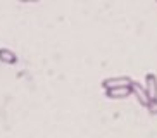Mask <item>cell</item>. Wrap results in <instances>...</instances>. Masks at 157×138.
I'll return each instance as SVG.
<instances>
[{"label": "cell", "mask_w": 157, "mask_h": 138, "mask_svg": "<svg viewBox=\"0 0 157 138\" xmlns=\"http://www.w3.org/2000/svg\"><path fill=\"white\" fill-rule=\"evenodd\" d=\"M131 93H133L135 98L138 100L140 105L145 107V109H147L148 104L152 102V98L148 97V93H147V90H145V86H143L142 83H138V81H133V83H131Z\"/></svg>", "instance_id": "cell-1"}, {"label": "cell", "mask_w": 157, "mask_h": 138, "mask_svg": "<svg viewBox=\"0 0 157 138\" xmlns=\"http://www.w3.org/2000/svg\"><path fill=\"white\" fill-rule=\"evenodd\" d=\"M145 90H147V93H148V97L150 98H157V76L154 73H148L147 76H145Z\"/></svg>", "instance_id": "cell-4"}, {"label": "cell", "mask_w": 157, "mask_h": 138, "mask_svg": "<svg viewBox=\"0 0 157 138\" xmlns=\"http://www.w3.org/2000/svg\"><path fill=\"white\" fill-rule=\"evenodd\" d=\"M147 110H148V114H152V116H155V114H157V98H154V100L150 102V104H148Z\"/></svg>", "instance_id": "cell-6"}, {"label": "cell", "mask_w": 157, "mask_h": 138, "mask_svg": "<svg viewBox=\"0 0 157 138\" xmlns=\"http://www.w3.org/2000/svg\"><path fill=\"white\" fill-rule=\"evenodd\" d=\"M133 81H135V79H131L129 76H114V78H105V79H102V88H104V92H105V90H111V88L131 85Z\"/></svg>", "instance_id": "cell-2"}, {"label": "cell", "mask_w": 157, "mask_h": 138, "mask_svg": "<svg viewBox=\"0 0 157 138\" xmlns=\"http://www.w3.org/2000/svg\"><path fill=\"white\" fill-rule=\"evenodd\" d=\"M129 95H133V93H131V85L105 90V97H107V98H126V97H129Z\"/></svg>", "instance_id": "cell-3"}, {"label": "cell", "mask_w": 157, "mask_h": 138, "mask_svg": "<svg viewBox=\"0 0 157 138\" xmlns=\"http://www.w3.org/2000/svg\"><path fill=\"white\" fill-rule=\"evenodd\" d=\"M0 62H2V64L12 66V64H16V62H17V55H16L14 50L2 47V48H0Z\"/></svg>", "instance_id": "cell-5"}]
</instances>
